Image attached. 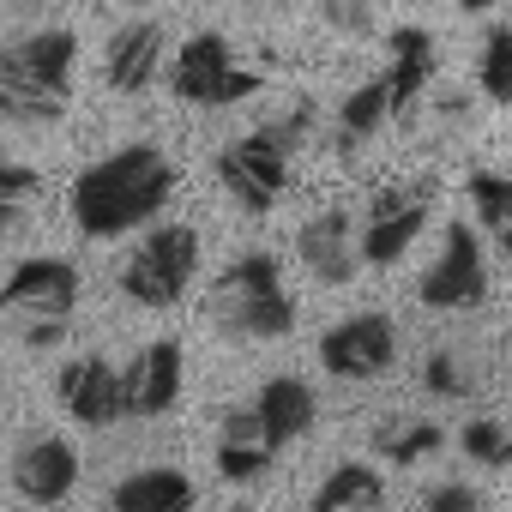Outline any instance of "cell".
<instances>
[{"label":"cell","instance_id":"19","mask_svg":"<svg viewBox=\"0 0 512 512\" xmlns=\"http://www.w3.org/2000/svg\"><path fill=\"white\" fill-rule=\"evenodd\" d=\"M109 506L115 512H181V506H193V482L175 464H145L109 488Z\"/></svg>","mask_w":512,"mask_h":512},{"label":"cell","instance_id":"22","mask_svg":"<svg viewBox=\"0 0 512 512\" xmlns=\"http://www.w3.org/2000/svg\"><path fill=\"white\" fill-rule=\"evenodd\" d=\"M440 440H446V434H440L434 422H416V416H386V422L374 428V458H386V464H416V458H428Z\"/></svg>","mask_w":512,"mask_h":512},{"label":"cell","instance_id":"18","mask_svg":"<svg viewBox=\"0 0 512 512\" xmlns=\"http://www.w3.org/2000/svg\"><path fill=\"white\" fill-rule=\"evenodd\" d=\"M253 410H260V422H266V434H272L278 446L302 440V434L314 428V416H320L314 386H308V380H290V374H278V380H266L260 392H253Z\"/></svg>","mask_w":512,"mask_h":512},{"label":"cell","instance_id":"17","mask_svg":"<svg viewBox=\"0 0 512 512\" xmlns=\"http://www.w3.org/2000/svg\"><path fill=\"white\" fill-rule=\"evenodd\" d=\"M386 91H392V115H404V109H416V97L428 91V79H434V37L422 31V25H398L392 37H386Z\"/></svg>","mask_w":512,"mask_h":512},{"label":"cell","instance_id":"4","mask_svg":"<svg viewBox=\"0 0 512 512\" xmlns=\"http://www.w3.org/2000/svg\"><path fill=\"white\" fill-rule=\"evenodd\" d=\"M199 272V235L187 223H157L121 266V296L139 308H175Z\"/></svg>","mask_w":512,"mask_h":512},{"label":"cell","instance_id":"14","mask_svg":"<svg viewBox=\"0 0 512 512\" xmlns=\"http://www.w3.org/2000/svg\"><path fill=\"white\" fill-rule=\"evenodd\" d=\"M13 488H19V500H31V506H55V500H67V494L79 488V452H73L61 434H37V440H25L19 458H13Z\"/></svg>","mask_w":512,"mask_h":512},{"label":"cell","instance_id":"16","mask_svg":"<svg viewBox=\"0 0 512 512\" xmlns=\"http://www.w3.org/2000/svg\"><path fill=\"white\" fill-rule=\"evenodd\" d=\"M272 458H278V440L266 434L260 410H253V404L223 410V428H217V476H223V482H253V476H266Z\"/></svg>","mask_w":512,"mask_h":512},{"label":"cell","instance_id":"35","mask_svg":"<svg viewBox=\"0 0 512 512\" xmlns=\"http://www.w3.org/2000/svg\"><path fill=\"white\" fill-rule=\"evenodd\" d=\"M127 7H145V0H127Z\"/></svg>","mask_w":512,"mask_h":512},{"label":"cell","instance_id":"5","mask_svg":"<svg viewBox=\"0 0 512 512\" xmlns=\"http://www.w3.org/2000/svg\"><path fill=\"white\" fill-rule=\"evenodd\" d=\"M169 91L181 103H193V109H229V103H247L253 91H260V73H253L217 31H193L175 49Z\"/></svg>","mask_w":512,"mask_h":512},{"label":"cell","instance_id":"23","mask_svg":"<svg viewBox=\"0 0 512 512\" xmlns=\"http://www.w3.org/2000/svg\"><path fill=\"white\" fill-rule=\"evenodd\" d=\"M380 500H386V482H380L374 464H338L320 482V494H314V506H326V512H338V506H380Z\"/></svg>","mask_w":512,"mask_h":512},{"label":"cell","instance_id":"9","mask_svg":"<svg viewBox=\"0 0 512 512\" xmlns=\"http://www.w3.org/2000/svg\"><path fill=\"white\" fill-rule=\"evenodd\" d=\"M398 362V326L386 314H350L320 338V368L332 380H380Z\"/></svg>","mask_w":512,"mask_h":512},{"label":"cell","instance_id":"31","mask_svg":"<svg viewBox=\"0 0 512 512\" xmlns=\"http://www.w3.org/2000/svg\"><path fill=\"white\" fill-rule=\"evenodd\" d=\"M61 338H67V320H31V326H25V344H31V350H55Z\"/></svg>","mask_w":512,"mask_h":512},{"label":"cell","instance_id":"24","mask_svg":"<svg viewBox=\"0 0 512 512\" xmlns=\"http://www.w3.org/2000/svg\"><path fill=\"white\" fill-rule=\"evenodd\" d=\"M488 103H512V31H488L482 43V67H476Z\"/></svg>","mask_w":512,"mask_h":512},{"label":"cell","instance_id":"27","mask_svg":"<svg viewBox=\"0 0 512 512\" xmlns=\"http://www.w3.org/2000/svg\"><path fill=\"white\" fill-rule=\"evenodd\" d=\"M320 19L344 37H368L374 31V0H320Z\"/></svg>","mask_w":512,"mask_h":512},{"label":"cell","instance_id":"11","mask_svg":"<svg viewBox=\"0 0 512 512\" xmlns=\"http://www.w3.org/2000/svg\"><path fill=\"white\" fill-rule=\"evenodd\" d=\"M79 308V272L55 253L19 260L0 284V314H25V320H67Z\"/></svg>","mask_w":512,"mask_h":512},{"label":"cell","instance_id":"12","mask_svg":"<svg viewBox=\"0 0 512 512\" xmlns=\"http://www.w3.org/2000/svg\"><path fill=\"white\" fill-rule=\"evenodd\" d=\"M55 398H61V410H67L79 428H109V422L127 416L121 368L103 362V356H79V362H67L61 380H55Z\"/></svg>","mask_w":512,"mask_h":512},{"label":"cell","instance_id":"29","mask_svg":"<svg viewBox=\"0 0 512 512\" xmlns=\"http://www.w3.org/2000/svg\"><path fill=\"white\" fill-rule=\"evenodd\" d=\"M0 193L19 199V205H31V199L43 193V175H37L31 163H0Z\"/></svg>","mask_w":512,"mask_h":512},{"label":"cell","instance_id":"30","mask_svg":"<svg viewBox=\"0 0 512 512\" xmlns=\"http://www.w3.org/2000/svg\"><path fill=\"white\" fill-rule=\"evenodd\" d=\"M422 506H434V512H470V506H482V494L470 482H440V488L422 494Z\"/></svg>","mask_w":512,"mask_h":512},{"label":"cell","instance_id":"20","mask_svg":"<svg viewBox=\"0 0 512 512\" xmlns=\"http://www.w3.org/2000/svg\"><path fill=\"white\" fill-rule=\"evenodd\" d=\"M386 121H392V91H386V79L356 85V91L344 97V109H338V151H344V157H356V151H362Z\"/></svg>","mask_w":512,"mask_h":512},{"label":"cell","instance_id":"3","mask_svg":"<svg viewBox=\"0 0 512 512\" xmlns=\"http://www.w3.org/2000/svg\"><path fill=\"white\" fill-rule=\"evenodd\" d=\"M211 326L247 344H272L296 332V296L284 290V272L272 253H241V260L211 284Z\"/></svg>","mask_w":512,"mask_h":512},{"label":"cell","instance_id":"36","mask_svg":"<svg viewBox=\"0 0 512 512\" xmlns=\"http://www.w3.org/2000/svg\"><path fill=\"white\" fill-rule=\"evenodd\" d=\"M0 392H7V386H0Z\"/></svg>","mask_w":512,"mask_h":512},{"label":"cell","instance_id":"34","mask_svg":"<svg viewBox=\"0 0 512 512\" xmlns=\"http://www.w3.org/2000/svg\"><path fill=\"white\" fill-rule=\"evenodd\" d=\"M506 362H512V326H506Z\"/></svg>","mask_w":512,"mask_h":512},{"label":"cell","instance_id":"7","mask_svg":"<svg viewBox=\"0 0 512 512\" xmlns=\"http://www.w3.org/2000/svg\"><path fill=\"white\" fill-rule=\"evenodd\" d=\"M416 296H422V308H440V314H464V308H476L488 296V253H482L470 223H446L440 253L422 272Z\"/></svg>","mask_w":512,"mask_h":512},{"label":"cell","instance_id":"26","mask_svg":"<svg viewBox=\"0 0 512 512\" xmlns=\"http://www.w3.org/2000/svg\"><path fill=\"white\" fill-rule=\"evenodd\" d=\"M464 458L470 464H512V428L494 416H476L464 428Z\"/></svg>","mask_w":512,"mask_h":512},{"label":"cell","instance_id":"32","mask_svg":"<svg viewBox=\"0 0 512 512\" xmlns=\"http://www.w3.org/2000/svg\"><path fill=\"white\" fill-rule=\"evenodd\" d=\"M19 223H25V205L0 193V229H19Z\"/></svg>","mask_w":512,"mask_h":512},{"label":"cell","instance_id":"13","mask_svg":"<svg viewBox=\"0 0 512 512\" xmlns=\"http://www.w3.org/2000/svg\"><path fill=\"white\" fill-rule=\"evenodd\" d=\"M163 61H169V37L163 25H121L103 49V85L115 97H139L163 79Z\"/></svg>","mask_w":512,"mask_h":512},{"label":"cell","instance_id":"6","mask_svg":"<svg viewBox=\"0 0 512 512\" xmlns=\"http://www.w3.org/2000/svg\"><path fill=\"white\" fill-rule=\"evenodd\" d=\"M211 169H217V187L241 205V211H272L278 199H284V187H290V151L260 127V133H247V139H235V145H223L217 157H211Z\"/></svg>","mask_w":512,"mask_h":512},{"label":"cell","instance_id":"8","mask_svg":"<svg viewBox=\"0 0 512 512\" xmlns=\"http://www.w3.org/2000/svg\"><path fill=\"white\" fill-rule=\"evenodd\" d=\"M434 217V193L428 187H380L368 199V223H362V260L368 266H398L416 247V235Z\"/></svg>","mask_w":512,"mask_h":512},{"label":"cell","instance_id":"10","mask_svg":"<svg viewBox=\"0 0 512 512\" xmlns=\"http://www.w3.org/2000/svg\"><path fill=\"white\" fill-rule=\"evenodd\" d=\"M296 253H302V266H308L314 284L344 290V284L362 272V223H356L344 205H326V211H314V217L296 229Z\"/></svg>","mask_w":512,"mask_h":512},{"label":"cell","instance_id":"1","mask_svg":"<svg viewBox=\"0 0 512 512\" xmlns=\"http://www.w3.org/2000/svg\"><path fill=\"white\" fill-rule=\"evenodd\" d=\"M169 199H175V163L157 145H121V151L97 157L91 169H79L67 187L73 229L91 241H115V235L163 217Z\"/></svg>","mask_w":512,"mask_h":512},{"label":"cell","instance_id":"15","mask_svg":"<svg viewBox=\"0 0 512 512\" xmlns=\"http://www.w3.org/2000/svg\"><path fill=\"white\" fill-rule=\"evenodd\" d=\"M121 386H127V416H163V410H175V398H181V344L175 338L145 344L127 362Z\"/></svg>","mask_w":512,"mask_h":512},{"label":"cell","instance_id":"21","mask_svg":"<svg viewBox=\"0 0 512 512\" xmlns=\"http://www.w3.org/2000/svg\"><path fill=\"white\" fill-rule=\"evenodd\" d=\"M470 205H476V223L494 235V247L512 260V175L476 169V175H470Z\"/></svg>","mask_w":512,"mask_h":512},{"label":"cell","instance_id":"33","mask_svg":"<svg viewBox=\"0 0 512 512\" xmlns=\"http://www.w3.org/2000/svg\"><path fill=\"white\" fill-rule=\"evenodd\" d=\"M464 13H488V7H500V0H458Z\"/></svg>","mask_w":512,"mask_h":512},{"label":"cell","instance_id":"28","mask_svg":"<svg viewBox=\"0 0 512 512\" xmlns=\"http://www.w3.org/2000/svg\"><path fill=\"white\" fill-rule=\"evenodd\" d=\"M308 127H314V109H308V103H290V109H284L278 121H266V133H272V139H278V145H284L290 157H296V151L308 145Z\"/></svg>","mask_w":512,"mask_h":512},{"label":"cell","instance_id":"2","mask_svg":"<svg viewBox=\"0 0 512 512\" xmlns=\"http://www.w3.org/2000/svg\"><path fill=\"white\" fill-rule=\"evenodd\" d=\"M73 31H31L0 49V121L13 127H55L73 109Z\"/></svg>","mask_w":512,"mask_h":512},{"label":"cell","instance_id":"25","mask_svg":"<svg viewBox=\"0 0 512 512\" xmlns=\"http://www.w3.org/2000/svg\"><path fill=\"white\" fill-rule=\"evenodd\" d=\"M422 386H428L434 398H470V392H476L470 362H464L458 350H434V356L422 362Z\"/></svg>","mask_w":512,"mask_h":512}]
</instances>
